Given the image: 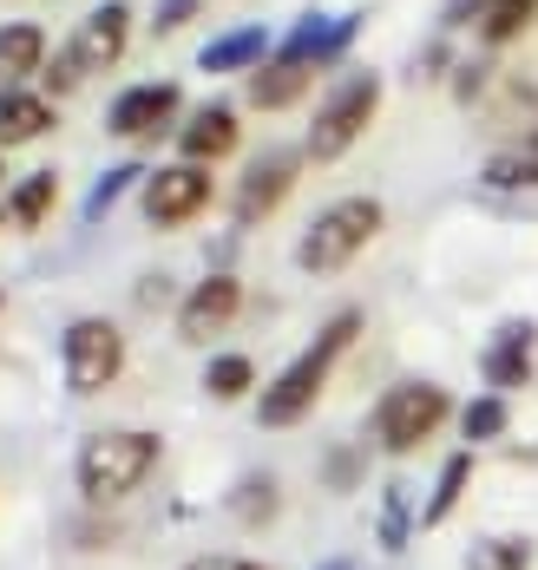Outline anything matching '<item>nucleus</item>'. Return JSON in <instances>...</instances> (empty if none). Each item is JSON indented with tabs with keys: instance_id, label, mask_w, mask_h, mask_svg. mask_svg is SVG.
Masks as SVG:
<instances>
[{
	"instance_id": "f257e3e1",
	"label": "nucleus",
	"mask_w": 538,
	"mask_h": 570,
	"mask_svg": "<svg viewBox=\"0 0 538 570\" xmlns=\"http://www.w3.org/2000/svg\"><path fill=\"white\" fill-rule=\"evenodd\" d=\"M361 335V308H342V315H329L322 328H315V342L302 347L296 361L256 394V420L263 426H296V420H309V406L322 400V387H329V374H335V361L355 347Z\"/></svg>"
},
{
	"instance_id": "f03ea898",
	"label": "nucleus",
	"mask_w": 538,
	"mask_h": 570,
	"mask_svg": "<svg viewBox=\"0 0 538 570\" xmlns=\"http://www.w3.org/2000/svg\"><path fill=\"white\" fill-rule=\"evenodd\" d=\"M125 47H131V7H125V0H99V7L72 27V40L47 59V99H66V92H79L86 79L113 72L125 59Z\"/></svg>"
},
{
	"instance_id": "7ed1b4c3",
	"label": "nucleus",
	"mask_w": 538,
	"mask_h": 570,
	"mask_svg": "<svg viewBox=\"0 0 538 570\" xmlns=\"http://www.w3.org/2000/svg\"><path fill=\"white\" fill-rule=\"evenodd\" d=\"M158 465V433H92L79 446V492L92 505H119L125 492H138Z\"/></svg>"
},
{
	"instance_id": "20e7f679",
	"label": "nucleus",
	"mask_w": 538,
	"mask_h": 570,
	"mask_svg": "<svg viewBox=\"0 0 538 570\" xmlns=\"http://www.w3.org/2000/svg\"><path fill=\"white\" fill-rule=\"evenodd\" d=\"M374 236H381V204H374V197H342V204H329L296 243L302 276H335V269H349Z\"/></svg>"
},
{
	"instance_id": "39448f33",
	"label": "nucleus",
	"mask_w": 538,
	"mask_h": 570,
	"mask_svg": "<svg viewBox=\"0 0 538 570\" xmlns=\"http://www.w3.org/2000/svg\"><path fill=\"white\" fill-rule=\"evenodd\" d=\"M374 106H381V79H374V72H342V79L329 86V99L315 106V118H309L302 158H315V165L349 158V145L374 125Z\"/></svg>"
},
{
	"instance_id": "423d86ee",
	"label": "nucleus",
	"mask_w": 538,
	"mask_h": 570,
	"mask_svg": "<svg viewBox=\"0 0 538 570\" xmlns=\"http://www.w3.org/2000/svg\"><path fill=\"white\" fill-rule=\"evenodd\" d=\"M453 420V400L447 387H433V381H401V387H388V394L374 400V446L381 453H414L427 446L440 426Z\"/></svg>"
},
{
	"instance_id": "0eeeda50",
	"label": "nucleus",
	"mask_w": 538,
	"mask_h": 570,
	"mask_svg": "<svg viewBox=\"0 0 538 570\" xmlns=\"http://www.w3.org/2000/svg\"><path fill=\"white\" fill-rule=\"evenodd\" d=\"M60 361H66V387H72V394H106V387L119 381V367H125L119 322H106V315L72 322L66 342H60Z\"/></svg>"
},
{
	"instance_id": "6e6552de",
	"label": "nucleus",
	"mask_w": 538,
	"mask_h": 570,
	"mask_svg": "<svg viewBox=\"0 0 538 570\" xmlns=\"http://www.w3.org/2000/svg\"><path fill=\"white\" fill-rule=\"evenodd\" d=\"M211 197H217V184L204 165H165V171L145 177V197H138V210H145V224L151 229H184L197 224L204 210H211Z\"/></svg>"
},
{
	"instance_id": "1a4fd4ad",
	"label": "nucleus",
	"mask_w": 538,
	"mask_h": 570,
	"mask_svg": "<svg viewBox=\"0 0 538 570\" xmlns=\"http://www.w3.org/2000/svg\"><path fill=\"white\" fill-rule=\"evenodd\" d=\"M296 177H302V151H263V158H250V171L237 177V197H231L237 229L270 224L283 210V197L296 190Z\"/></svg>"
},
{
	"instance_id": "9d476101",
	"label": "nucleus",
	"mask_w": 538,
	"mask_h": 570,
	"mask_svg": "<svg viewBox=\"0 0 538 570\" xmlns=\"http://www.w3.org/2000/svg\"><path fill=\"white\" fill-rule=\"evenodd\" d=\"M178 112H184V92L172 86V79L125 86L119 99H113V112H106V131H113V138H131V145H145V138L178 131Z\"/></svg>"
},
{
	"instance_id": "9b49d317",
	"label": "nucleus",
	"mask_w": 538,
	"mask_h": 570,
	"mask_svg": "<svg viewBox=\"0 0 538 570\" xmlns=\"http://www.w3.org/2000/svg\"><path fill=\"white\" fill-rule=\"evenodd\" d=\"M237 315H243V283L231 269H217V276L190 283V295L178 302V335L184 342H217Z\"/></svg>"
},
{
	"instance_id": "f8f14e48",
	"label": "nucleus",
	"mask_w": 538,
	"mask_h": 570,
	"mask_svg": "<svg viewBox=\"0 0 538 570\" xmlns=\"http://www.w3.org/2000/svg\"><path fill=\"white\" fill-rule=\"evenodd\" d=\"M243 138L237 112L224 106V99H211V106H197V112L178 125V158L184 165H217V158H231Z\"/></svg>"
},
{
	"instance_id": "ddd939ff",
	"label": "nucleus",
	"mask_w": 538,
	"mask_h": 570,
	"mask_svg": "<svg viewBox=\"0 0 538 570\" xmlns=\"http://www.w3.org/2000/svg\"><path fill=\"white\" fill-rule=\"evenodd\" d=\"M532 342H538L532 322H506V328L492 335V347L479 354V374H486L492 394H512V387L532 381Z\"/></svg>"
},
{
	"instance_id": "4468645a",
	"label": "nucleus",
	"mask_w": 538,
	"mask_h": 570,
	"mask_svg": "<svg viewBox=\"0 0 538 570\" xmlns=\"http://www.w3.org/2000/svg\"><path fill=\"white\" fill-rule=\"evenodd\" d=\"M315 72H322V66H309V59H296V53L276 47V53L250 72V106H256V112H283V106H296L302 92L315 86Z\"/></svg>"
},
{
	"instance_id": "2eb2a0df",
	"label": "nucleus",
	"mask_w": 538,
	"mask_h": 570,
	"mask_svg": "<svg viewBox=\"0 0 538 570\" xmlns=\"http://www.w3.org/2000/svg\"><path fill=\"white\" fill-rule=\"evenodd\" d=\"M33 72H47V33L33 20H7L0 27V92H20Z\"/></svg>"
},
{
	"instance_id": "dca6fc26",
	"label": "nucleus",
	"mask_w": 538,
	"mask_h": 570,
	"mask_svg": "<svg viewBox=\"0 0 538 570\" xmlns=\"http://www.w3.org/2000/svg\"><path fill=\"white\" fill-rule=\"evenodd\" d=\"M47 131H53V99H47V92H33V86L0 92V151L33 145V138H47Z\"/></svg>"
},
{
	"instance_id": "f3484780",
	"label": "nucleus",
	"mask_w": 538,
	"mask_h": 570,
	"mask_svg": "<svg viewBox=\"0 0 538 570\" xmlns=\"http://www.w3.org/2000/svg\"><path fill=\"white\" fill-rule=\"evenodd\" d=\"M486 184L492 190H538V125H526L519 138H506L492 158H486Z\"/></svg>"
},
{
	"instance_id": "a211bd4d",
	"label": "nucleus",
	"mask_w": 538,
	"mask_h": 570,
	"mask_svg": "<svg viewBox=\"0 0 538 570\" xmlns=\"http://www.w3.org/2000/svg\"><path fill=\"white\" fill-rule=\"evenodd\" d=\"M263 59H270V33L263 27H231L197 53V72H256Z\"/></svg>"
},
{
	"instance_id": "6ab92c4d",
	"label": "nucleus",
	"mask_w": 538,
	"mask_h": 570,
	"mask_svg": "<svg viewBox=\"0 0 538 570\" xmlns=\"http://www.w3.org/2000/svg\"><path fill=\"white\" fill-rule=\"evenodd\" d=\"M53 204H60V171H33L13 184V197H7V217L20 229H40L53 217Z\"/></svg>"
},
{
	"instance_id": "aec40b11",
	"label": "nucleus",
	"mask_w": 538,
	"mask_h": 570,
	"mask_svg": "<svg viewBox=\"0 0 538 570\" xmlns=\"http://www.w3.org/2000/svg\"><path fill=\"white\" fill-rule=\"evenodd\" d=\"M467 479H473V453H453L447 465H440V479H433V499H427L420 524H447L453 505H460V492H467Z\"/></svg>"
},
{
	"instance_id": "412c9836",
	"label": "nucleus",
	"mask_w": 538,
	"mask_h": 570,
	"mask_svg": "<svg viewBox=\"0 0 538 570\" xmlns=\"http://www.w3.org/2000/svg\"><path fill=\"white\" fill-rule=\"evenodd\" d=\"M231 512H237L250 531H263L270 518L283 512V492H276V479H270V472H250V479L237 485V499H231Z\"/></svg>"
},
{
	"instance_id": "4be33fe9",
	"label": "nucleus",
	"mask_w": 538,
	"mask_h": 570,
	"mask_svg": "<svg viewBox=\"0 0 538 570\" xmlns=\"http://www.w3.org/2000/svg\"><path fill=\"white\" fill-rule=\"evenodd\" d=\"M204 394H211V400L256 394V361H250V354H217V361L204 367Z\"/></svg>"
},
{
	"instance_id": "5701e85b",
	"label": "nucleus",
	"mask_w": 538,
	"mask_h": 570,
	"mask_svg": "<svg viewBox=\"0 0 538 570\" xmlns=\"http://www.w3.org/2000/svg\"><path fill=\"white\" fill-rule=\"evenodd\" d=\"M532 20H538V0H492V13L479 20V40H486V47H506V40H519Z\"/></svg>"
},
{
	"instance_id": "b1692460",
	"label": "nucleus",
	"mask_w": 538,
	"mask_h": 570,
	"mask_svg": "<svg viewBox=\"0 0 538 570\" xmlns=\"http://www.w3.org/2000/svg\"><path fill=\"white\" fill-rule=\"evenodd\" d=\"M467 570H532V544L526 538H479L467 551Z\"/></svg>"
},
{
	"instance_id": "393cba45",
	"label": "nucleus",
	"mask_w": 538,
	"mask_h": 570,
	"mask_svg": "<svg viewBox=\"0 0 538 570\" xmlns=\"http://www.w3.org/2000/svg\"><path fill=\"white\" fill-rule=\"evenodd\" d=\"M408 544H414V505H408L401 485H388V499H381V551H408Z\"/></svg>"
},
{
	"instance_id": "a878e982",
	"label": "nucleus",
	"mask_w": 538,
	"mask_h": 570,
	"mask_svg": "<svg viewBox=\"0 0 538 570\" xmlns=\"http://www.w3.org/2000/svg\"><path fill=\"white\" fill-rule=\"evenodd\" d=\"M460 433L473 440V446H486V440H499L506 433V394H479L467 413H460Z\"/></svg>"
},
{
	"instance_id": "bb28decb",
	"label": "nucleus",
	"mask_w": 538,
	"mask_h": 570,
	"mask_svg": "<svg viewBox=\"0 0 538 570\" xmlns=\"http://www.w3.org/2000/svg\"><path fill=\"white\" fill-rule=\"evenodd\" d=\"M138 177H151V171H145V165H113V171L99 177V190L86 197V217H106V210L119 204V197L131 190V184H138Z\"/></svg>"
},
{
	"instance_id": "cd10ccee",
	"label": "nucleus",
	"mask_w": 538,
	"mask_h": 570,
	"mask_svg": "<svg viewBox=\"0 0 538 570\" xmlns=\"http://www.w3.org/2000/svg\"><path fill=\"white\" fill-rule=\"evenodd\" d=\"M361 472H368V453H361V446H342V453L322 459V485H329V492H349V485H361Z\"/></svg>"
},
{
	"instance_id": "c85d7f7f",
	"label": "nucleus",
	"mask_w": 538,
	"mask_h": 570,
	"mask_svg": "<svg viewBox=\"0 0 538 570\" xmlns=\"http://www.w3.org/2000/svg\"><path fill=\"white\" fill-rule=\"evenodd\" d=\"M197 7H204V0H158V13H151V33H158V40H172L184 20H197Z\"/></svg>"
},
{
	"instance_id": "c756f323",
	"label": "nucleus",
	"mask_w": 538,
	"mask_h": 570,
	"mask_svg": "<svg viewBox=\"0 0 538 570\" xmlns=\"http://www.w3.org/2000/svg\"><path fill=\"white\" fill-rule=\"evenodd\" d=\"M492 13V0H447V27H479Z\"/></svg>"
},
{
	"instance_id": "7c9ffc66",
	"label": "nucleus",
	"mask_w": 538,
	"mask_h": 570,
	"mask_svg": "<svg viewBox=\"0 0 538 570\" xmlns=\"http://www.w3.org/2000/svg\"><path fill=\"white\" fill-rule=\"evenodd\" d=\"M190 570H263V564H250V558H197Z\"/></svg>"
},
{
	"instance_id": "2f4dec72",
	"label": "nucleus",
	"mask_w": 538,
	"mask_h": 570,
	"mask_svg": "<svg viewBox=\"0 0 538 570\" xmlns=\"http://www.w3.org/2000/svg\"><path fill=\"white\" fill-rule=\"evenodd\" d=\"M322 570H355V564H349V558H335V564H322Z\"/></svg>"
},
{
	"instance_id": "473e14b6",
	"label": "nucleus",
	"mask_w": 538,
	"mask_h": 570,
	"mask_svg": "<svg viewBox=\"0 0 538 570\" xmlns=\"http://www.w3.org/2000/svg\"><path fill=\"white\" fill-rule=\"evenodd\" d=\"M0 177H7V165H0Z\"/></svg>"
},
{
	"instance_id": "72a5a7b5",
	"label": "nucleus",
	"mask_w": 538,
	"mask_h": 570,
	"mask_svg": "<svg viewBox=\"0 0 538 570\" xmlns=\"http://www.w3.org/2000/svg\"><path fill=\"white\" fill-rule=\"evenodd\" d=\"M0 217H7V210H0Z\"/></svg>"
}]
</instances>
